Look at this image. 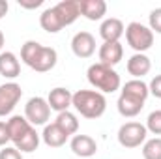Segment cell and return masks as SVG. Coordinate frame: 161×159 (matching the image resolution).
<instances>
[{"instance_id": "obj_2", "label": "cell", "mask_w": 161, "mask_h": 159, "mask_svg": "<svg viewBox=\"0 0 161 159\" xmlns=\"http://www.w3.org/2000/svg\"><path fill=\"white\" fill-rule=\"evenodd\" d=\"M21 60L34 71L38 73H47L56 66L58 54L53 47H45L38 41H26L21 47Z\"/></svg>"}, {"instance_id": "obj_29", "label": "cell", "mask_w": 161, "mask_h": 159, "mask_svg": "<svg viewBox=\"0 0 161 159\" xmlns=\"http://www.w3.org/2000/svg\"><path fill=\"white\" fill-rule=\"evenodd\" d=\"M8 9H9V4H8V0H0V19L8 13Z\"/></svg>"}, {"instance_id": "obj_7", "label": "cell", "mask_w": 161, "mask_h": 159, "mask_svg": "<svg viewBox=\"0 0 161 159\" xmlns=\"http://www.w3.org/2000/svg\"><path fill=\"white\" fill-rule=\"evenodd\" d=\"M146 125L139 122H125L118 129V142L124 148H139L141 144L146 142Z\"/></svg>"}, {"instance_id": "obj_8", "label": "cell", "mask_w": 161, "mask_h": 159, "mask_svg": "<svg viewBox=\"0 0 161 159\" xmlns=\"http://www.w3.org/2000/svg\"><path fill=\"white\" fill-rule=\"evenodd\" d=\"M25 118L32 125H47V122L51 118V107L47 99H43L40 96L30 97L25 105Z\"/></svg>"}, {"instance_id": "obj_21", "label": "cell", "mask_w": 161, "mask_h": 159, "mask_svg": "<svg viewBox=\"0 0 161 159\" xmlns=\"http://www.w3.org/2000/svg\"><path fill=\"white\" fill-rule=\"evenodd\" d=\"M54 123H58V127L69 137V135H75L79 131V120L73 112L69 111H64V112H58V116L54 120Z\"/></svg>"}, {"instance_id": "obj_11", "label": "cell", "mask_w": 161, "mask_h": 159, "mask_svg": "<svg viewBox=\"0 0 161 159\" xmlns=\"http://www.w3.org/2000/svg\"><path fill=\"white\" fill-rule=\"evenodd\" d=\"M62 26H69L73 25L77 19L80 17V8H79V0H62L58 4L53 6Z\"/></svg>"}, {"instance_id": "obj_1", "label": "cell", "mask_w": 161, "mask_h": 159, "mask_svg": "<svg viewBox=\"0 0 161 159\" xmlns=\"http://www.w3.org/2000/svg\"><path fill=\"white\" fill-rule=\"evenodd\" d=\"M148 96H150L148 84L142 79L127 80V82L124 84V88H122L118 103H116L118 112H120L124 118H133V116H137V114L142 111V107H144Z\"/></svg>"}, {"instance_id": "obj_9", "label": "cell", "mask_w": 161, "mask_h": 159, "mask_svg": "<svg viewBox=\"0 0 161 159\" xmlns=\"http://www.w3.org/2000/svg\"><path fill=\"white\" fill-rule=\"evenodd\" d=\"M23 96V88L17 82H6L0 86V116L11 114Z\"/></svg>"}, {"instance_id": "obj_18", "label": "cell", "mask_w": 161, "mask_h": 159, "mask_svg": "<svg viewBox=\"0 0 161 159\" xmlns=\"http://www.w3.org/2000/svg\"><path fill=\"white\" fill-rule=\"evenodd\" d=\"M41 139L43 142L49 146V148H60L68 142V135L58 127V123H47L43 127V133H41Z\"/></svg>"}, {"instance_id": "obj_19", "label": "cell", "mask_w": 161, "mask_h": 159, "mask_svg": "<svg viewBox=\"0 0 161 159\" xmlns=\"http://www.w3.org/2000/svg\"><path fill=\"white\" fill-rule=\"evenodd\" d=\"M21 73V64L17 60V56L9 51L0 52V75L6 79H15Z\"/></svg>"}, {"instance_id": "obj_16", "label": "cell", "mask_w": 161, "mask_h": 159, "mask_svg": "<svg viewBox=\"0 0 161 159\" xmlns=\"http://www.w3.org/2000/svg\"><path fill=\"white\" fill-rule=\"evenodd\" d=\"M150 69H152V62L142 52H135L127 60V73L133 75V79H142L144 75L150 73Z\"/></svg>"}, {"instance_id": "obj_15", "label": "cell", "mask_w": 161, "mask_h": 159, "mask_svg": "<svg viewBox=\"0 0 161 159\" xmlns=\"http://www.w3.org/2000/svg\"><path fill=\"white\" fill-rule=\"evenodd\" d=\"M69 148L79 157H92L97 152L96 140L92 137H88V135H73V139L69 142Z\"/></svg>"}, {"instance_id": "obj_12", "label": "cell", "mask_w": 161, "mask_h": 159, "mask_svg": "<svg viewBox=\"0 0 161 159\" xmlns=\"http://www.w3.org/2000/svg\"><path fill=\"white\" fill-rule=\"evenodd\" d=\"M71 99H73V94L68 90V88H53L47 96V103L51 107V111H56V112H64V111H69L71 107Z\"/></svg>"}, {"instance_id": "obj_13", "label": "cell", "mask_w": 161, "mask_h": 159, "mask_svg": "<svg viewBox=\"0 0 161 159\" xmlns=\"http://www.w3.org/2000/svg\"><path fill=\"white\" fill-rule=\"evenodd\" d=\"M125 34V28H124V23L116 17H109L101 23L99 26V36L103 38V43H114V41H120V38Z\"/></svg>"}, {"instance_id": "obj_27", "label": "cell", "mask_w": 161, "mask_h": 159, "mask_svg": "<svg viewBox=\"0 0 161 159\" xmlns=\"http://www.w3.org/2000/svg\"><path fill=\"white\" fill-rule=\"evenodd\" d=\"M9 142V129L8 122H0V146H6Z\"/></svg>"}, {"instance_id": "obj_22", "label": "cell", "mask_w": 161, "mask_h": 159, "mask_svg": "<svg viewBox=\"0 0 161 159\" xmlns=\"http://www.w3.org/2000/svg\"><path fill=\"white\" fill-rule=\"evenodd\" d=\"M142 157L144 159H161V137H154L144 142L142 146Z\"/></svg>"}, {"instance_id": "obj_4", "label": "cell", "mask_w": 161, "mask_h": 159, "mask_svg": "<svg viewBox=\"0 0 161 159\" xmlns=\"http://www.w3.org/2000/svg\"><path fill=\"white\" fill-rule=\"evenodd\" d=\"M71 107H75V111L80 116L88 120H96L103 116V112L107 109V99L97 90H79L73 94Z\"/></svg>"}, {"instance_id": "obj_28", "label": "cell", "mask_w": 161, "mask_h": 159, "mask_svg": "<svg viewBox=\"0 0 161 159\" xmlns=\"http://www.w3.org/2000/svg\"><path fill=\"white\" fill-rule=\"evenodd\" d=\"M43 4V0H19V6L25 9H36Z\"/></svg>"}, {"instance_id": "obj_14", "label": "cell", "mask_w": 161, "mask_h": 159, "mask_svg": "<svg viewBox=\"0 0 161 159\" xmlns=\"http://www.w3.org/2000/svg\"><path fill=\"white\" fill-rule=\"evenodd\" d=\"M122 56H124V47H122L120 41L103 43L99 47V64H105L109 68H114L116 64H120Z\"/></svg>"}, {"instance_id": "obj_5", "label": "cell", "mask_w": 161, "mask_h": 159, "mask_svg": "<svg viewBox=\"0 0 161 159\" xmlns=\"http://www.w3.org/2000/svg\"><path fill=\"white\" fill-rule=\"evenodd\" d=\"M86 77H88V82L101 94H113L122 84L120 75L114 71V68H109V66L99 64V62H96L88 68Z\"/></svg>"}, {"instance_id": "obj_3", "label": "cell", "mask_w": 161, "mask_h": 159, "mask_svg": "<svg viewBox=\"0 0 161 159\" xmlns=\"http://www.w3.org/2000/svg\"><path fill=\"white\" fill-rule=\"evenodd\" d=\"M8 129H9V140L13 146L23 154L36 152L40 146V135L36 133L34 125L25 118V116H11L8 120Z\"/></svg>"}, {"instance_id": "obj_6", "label": "cell", "mask_w": 161, "mask_h": 159, "mask_svg": "<svg viewBox=\"0 0 161 159\" xmlns=\"http://www.w3.org/2000/svg\"><path fill=\"white\" fill-rule=\"evenodd\" d=\"M125 40H127V45H129L133 51L144 54V51H148V49L154 45V32H152L150 26H146V25L129 23L127 28H125Z\"/></svg>"}, {"instance_id": "obj_17", "label": "cell", "mask_w": 161, "mask_h": 159, "mask_svg": "<svg viewBox=\"0 0 161 159\" xmlns=\"http://www.w3.org/2000/svg\"><path fill=\"white\" fill-rule=\"evenodd\" d=\"M80 15H84L88 21H99L107 13V2L105 0H79Z\"/></svg>"}, {"instance_id": "obj_23", "label": "cell", "mask_w": 161, "mask_h": 159, "mask_svg": "<svg viewBox=\"0 0 161 159\" xmlns=\"http://www.w3.org/2000/svg\"><path fill=\"white\" fill-rule=\"evenodd\" d=\"M146 131L152 135H161V111H152L146 118Z\"/></svg>"}, {"instance_id": "obj_26", "label": "cell", "mask_w": 161, "mask_h": 159, "mask_svg": "<svg viewBox=\"0 0 161 159\" xmlns=\"http://www.w3.org/2000/svg\"><path fill=\"white\" fill-rule=\"evenodd\" d=\"M148 90H150V94H152L154 97L161 99V75H156L154 79L150 80V84H148Z\"/></svg>"}, {"instance_id": "obj_25", "label": "cell", "mask_w": 161, "mask_h": 159, "mask_svg": "<svg viewBox=\"0 0 161 159\" xmlns=\"http://www.w3.org/2000/svg\"><path fill=\"white\" fill-rule=\"evenodd\" d=\"M0 159H23V154L15 146H4V150H0Z\"/></svg>"}, {"instance_id": "obj_30", "label": "cell", "mask_w": 161, "mask_h": 159, "mask_svg": "<svg viewBox=\"0 0 161 159\" xmlns=\"http://www.w3.org/2000/svg\"><path fill=\"white\" fill-rule=\"evenodd\" d=\"M2 47H4V34H2V30H0V51H2Z\"/></svg>"}, {"instance_id": "obj_24", "label": "cell", "mask_w": 161, "mask_h": 159, "mask_svg": "<svg viewBox=\"0 0 161 159\" xmlns=\"http://www.w3.org/2000/svg\"><path fill=\"white\" fill-rule=\"evenodd\" d=\"M150 30L156 34H161V8L152 9L150 13Z\"/></svg>"}, {"instance_id": "obj_20", "label": "cell", "mask_w": 161, "mask_h": 159, "mask_svg": "<svg viewBox=\"0 0 161 159\" xmlns=\"http://www.w3.org/2000/svg\"><path fill=\"white\" fill-rule=\"evenodd\" d=\"M40 25L41 28L45 30V32H49V34H56V32H60L64 26H62V23H60V19H58V15H56V11H54V8H47L43 13L40 15Z\"/></svg>"}, {"instance_id": "obj_10", "label": "cell", "mask_w": 161, "mask_h": 159, "mask_svg": "<svg viewBox=\"0 0 161 159\" xmlns=\"http://www.w3.org/2000/svg\"><path fill=\"white\" fill-rule=\"evenodd\" d=\"M71 51L77 58H90L96 52V38L90 32H77L71 40Z\"/></svg>"}]
</instances>
